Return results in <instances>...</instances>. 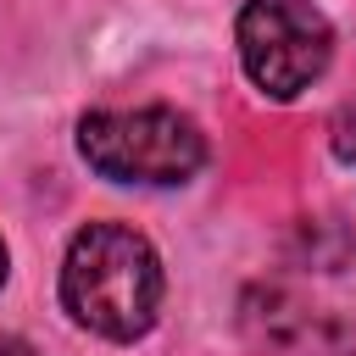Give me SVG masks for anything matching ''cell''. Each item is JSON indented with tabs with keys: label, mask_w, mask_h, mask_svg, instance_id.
Returning <instances> with one entry per match:
<instances>
[{
	"label": "cell",
	"mask_w": 356,
	"mask_h": 356,
	"mask_svg": "<svg viewBox=\"0 0 356 356\" xmlns=\"http://www.w3.org/2000/svg\"><path fill=\"white\" fill-rule=\"evenodd\" d=\"M323 356H356V328H334V345H323Z\"/></svg>",
	"instance_id": "5b68a950"
},
{
	"label": "cell",
	"mask_w": 356,
	"mask_h": 356,
	"mask_svg": "<svg viewBox=\"0 0 356 356\" xmlns=\"http://www.w3.org/2000/svg\"><path fill=\"white\" fill-rule=\"evenodd\" d=\"M78 150L83 161L111 178V184H145L167 189L200 172L206 161V134L195 117L172 106H134V111H89L78 122Z\"/></svg>",
	"instance_id": "7a4b0ae2"
},
{
	"label": "cell",
	"mask_w": 356,
	"mask_h": 356,
	"mask_svg": "<svg viewBox=\"0 0 356 356\" xmlns=\"http://www.w3.org/2000/svg\"><path fill=\"white\" fill-rule=\"evenodd\" d=\"M328 56H334V28L312 0H245L239 61L261 95L295 100L328 72Z\"/></svg>",
	"instance_id": "3957f363"
},
{
	"label": "cell",
	"mask_w": 356,
	"mask_h": 356,
	"mask_svg": "<svg viewBox=\"0 0 356 356\" xmlns=\"http://www.w3.org/2000/svg\"><path fill=\"white\" fill-rule=\"evenodd\" d=\"M0 356H39V350H33L22 334H6V328H0Z\"/></svg>",
	"instance_id": "8992f818"
},
{
	"label": "cell",
	"mask_w": 356,
	"mask_h": 356,
	"mask_svg": "<svg viewBox=\"0 0 356 356\" xmlns=\"http://www.w3.org/2000/svg\"><path fill=\"white\" fill-rule=\"evenodd\" d=\"M61 306L100 339H139L161 306V261L145 234L122 222H89L61 261Z\"/></svg>",
	"instance_id": "6da1fadb"
},
{
	"label": "cell",
	"mask_w": 356,
	"mask_h": 356,
	"mask_svg": "<svg viewBox=\"0 0 356 356\" xmlns=\"http://www.w3.org/2000/svg\"><path fill=\"white\" fill-rule=\"evenodd\" d=\"M6 273H11V267H6V245H0V284H6Z\"/></svg>",
	"instance_id": "52a82bcc"
},
{
	"label": "cell",
	"mask_w": 356,
	"mask_h": 356,
	"mask_svg": "<svg viewBox=\"0 0 356 356\" xmlns=\"http://www.w3.org/2000/svg\"><path fill=\"white\" fill-rule=\"evenodd\" d=\"M328 145H334L339 161L356 167V100H345V106L334 111V122H328Z\"/></svg>",
	"instance_id": "277c9868"
}]
</instances>
